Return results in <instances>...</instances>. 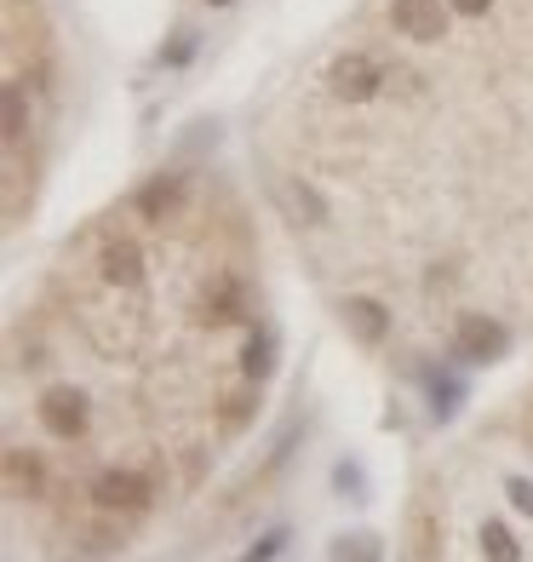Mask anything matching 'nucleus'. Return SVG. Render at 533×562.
<instances>
[{"mask_svg":"<svg viewBox=\"0 0 533 562\" xmlns=\"http://www.w3.org/2000/svg\"><path fill=\"white\" fill-rule=\"evenodd\" d=\"M481 551H488V562H517V540L504 522H488L481 528Z\"/></svg>","mask_w":533,"mask_h":562,"instance_id":"nucleus-11","label":"nucleus"},{"mask_svg":"<svg viewBox=\"0 0 533 562\" xmlns=\"http://www.w3.org/2000/svg\"><path fill=\"white\" fill-rule=\"evenodd\" d=\"M344 322H350V334L362 345L385 339V304H373V299H344Z\"/></svg>","mask_w":533,"mask_h":562,"instance_id":"nucleus-9","label":"nucleus"},{"mask_svg":"<svg viewBox=\"0 0 533 562\" xmlns=\"http://www.w3.org/2000/svg\"><path fill=\"white\" fill-rule=\"evenodd\" d=\"M178 201H184V178H178V172H161V178H149V184L138 190L133 207H138L149 224H167V218L178 213Z\"/></svg>","mask_w":533,"mask_h":562,"instance_id":"nucleus-7","label":"nucleus"},{"mask_svg":"<svg viewBox=\"0 0 533 562\" xmlns=\"http://www.w3.org/2000/svg\"><path fill=\"white\" fill-rule=\"evenodd\" d=\"M190 58H195V35H172V46L161 53V64H172V69H178V64H190Z\"/></svg>","mask_w":533,"mask_h":562,"instance_id":"nucleus-14","label":"nucleus"},{"mask_svg":"<svg viewBox=\"0 0 533 562\" xmlns=\"http://www.w3.org/2000/svg\"><path fill=\"white\" fill-rule=\"evenodd\" d=\"M241 368H247V379H264V373H270V339H264V334H252V339H247Z\"/></svg>","mask_w":533,"mask_h":562,"instance_id":"nucleus-12","label":"nucleus"},{"mask_svg":"<svg viewBox=\"0 0 533 562\" xmlns=\"http://www.w3.org/2000/svg\"><path fill=\"white\" fill-rule=\"evenodd\" d=\"M511 499H517L522 510H533V482H522V476H511Z\"/></svg>","mask_w":533,"mask_h":562,"instance_id":"nucleus-18","label":"nucleus"},{"mask_svg":"<svg viewBox=\"0 0 533 562\" xmlns=\"http://www.w3.org/2000/svg\"><path fill=\"white\" fill-rule=\"evenodd\" d=\"M275 195L287 201V213H293V218H304V224H327V201H321L310 184H298V178H282V184H275Z\"/></svg>","mask_w":533,"mask_h":562,"instance_id":"nucleus-10","label":"nucleus"},{"mask_svg":"<svg viewBox=\"0 0 533 562\" xmlns=\"http://www.w3.org/2000/svg\"><path fill=\"white\" fill-rule=\"evenodd\" d=\"M504 345H511V334L494 316H460V327H453V356L460 362H494V356H504Z\"/></svg>","mask_w":533,"mask_h":562,"instance_id":"nucleus-2","label":"nucleus"},{"mask_svg":"<svg viewBox=\"0 0 533 562\" xmlns=\"http://www.w3.org/2000/svg\"><path fill=\"white\" fill-rule=\"evenodd\" d=\"M430 533H436V528H430V517L419 510V517H413V562H430V551H436V546H430Z\"/></svg>","mask_w":533,"mask_h":562,"instance_id":"nucleus-13","label":"nucleus"},{"mask_svg":"<svg viewBox=\"0 0 533 562\" xmlns=\"http://www.w3.org/2000/svg\"><path fill=\"white\" fill-rule=\"evenodd\" d=\"M41 425L53 430L58 442H75V437L87 430V396H81V391H69V385L46 391V396H41Z\"/></svg>","mask_w":533,"mask_h":562,"instance_id":"nucleus-4","label":"nucleus"},{"mask_svg":"<svg viewBox=\"0 0 533 562\" xmlns=\"http://www.w3.org/2000/svg\"><path fill=\"white\" fill-rule=\"evenodd\" d=\"M430 396H436V414H453V402H460V385H453V379H430Z\"/></svg>","mask_w":533,"mask_h":562,"instance_id":"nucleus-16","label":"nucleus"},{"mask_svg":"<svg viewBox=\"0 0 533 562\" xmlns=\"http://www.w3.org/2000/svg\"><path fill=\"white\" fill-rule=\"evenodd\" d=\"M207 7H230V0H207Z\"/></svg>","mask_w":533,"mask_h":562,"instance_id":"nucleus-20","label":"nucleus"},{"mask_svg":"<svg viewBox=\"0 0 533 562\" xmlns=\"http://www.w3.org/2000/svg\"><path fill=\"white\" fill-rule=\"evenodd\" d=\"M98 270H104L110 288H144V247L138 241H126V236H110L104 252H98Z\"/></svg>","mask_w":533,"mask_h":562,"instance_id":"nucleus-5","label":"nucleus"},{"mask_svg":"<svg viewBox=\"0 0 533 562\" xmlns=\"http://www.w3.org/2000/svg\"><path fill=\"white\" fill-rule=\"evenodd\" d=\"M390 23L408 41H419V46H436L442 35H447V12H442V0H396L390 7Z\"/></svg>","mask_w":533,"mask_h":562,"instance_id":"nucleus-3","label":"nucleus"},{"mask_svg":"<svg viewBox=\"0 0 533 562\" xmlns=\"http://www.w3.org/2000/svg\"><path fill=\"white\" fill-rule=\"evenodd\" d=\"M339 562H378L373 540H339Z\"/></svg>","mask_w":533,"mask_h":562,"instance_id":"nucleus-15","label":"nucleus"},{"mask_svg":"<svg viewBox=\"0 0 533 562\" xmlns=\"http://www.w3.org/2000/svg\"><path fill=\"white\" fill-rule=\"evenodd\" d=\"M92 499L104 510H144L149 505V476H138V471H104L92 482Z\"/></svg>","mask_w":533,"mask_h":562,"instance_id":"nucleus-6","label":"nucleus"},{"mask_svg":"<svg viewBox=\"0 0 533 562\" xmlns=\"http://www.w3.org/2000/svg\"><path fill=\"white\" fill-rule=\"evenodd\" d=\"M327 87H333L344 104H367V98L385 87V64H378L373 53H344V58H333V69H327Z\"/></svg>","mask_w":533,"mask_h":562,"instance_id":"nucleus-1","label":"nucleus"},{"mask_svg":"<svg viewBox=\"0 0 533 562\" xmlns=\"http://www.w3.org/2000/svg\"><path fill=\"white\" fill-rule=\"evenodd\" d=\"M275 546H282V533H264V540L252 546V551H247L241 562H270V557H275Z\"/></svg>","mask_w":533,"mask_h":562,"instance_id":"nucleus-17","label":"nucleus"},{"mask_svg":"<svg viewBox=\"0 0 533 562\" xmlns=\"http://www.w3.org/2000/svg\"><path fill=\"white\" fill-rule=\"evenodd\" d=\"M447 7H453V12H465V18H476V12H488L494 0H447Z\"/></svg>","mask_w":533,"mask_h":562,"instance_id":"nucleus-19","label":"nucleus"},{"mask_svg":"<svg viewBox=\"0 0 533 562\" xmlns=\"http://www.w3.org/2000/svg\"><path fill=\"white\" fill-rule=\"evenodd\" d=\"M241 316V281L230 270H213V281L201 288V322H236Z\"/></svg>","mask_w":533,"mask_h":562,"instance_id":"nucleus-8","label":"nucleus"}]
</instances>
